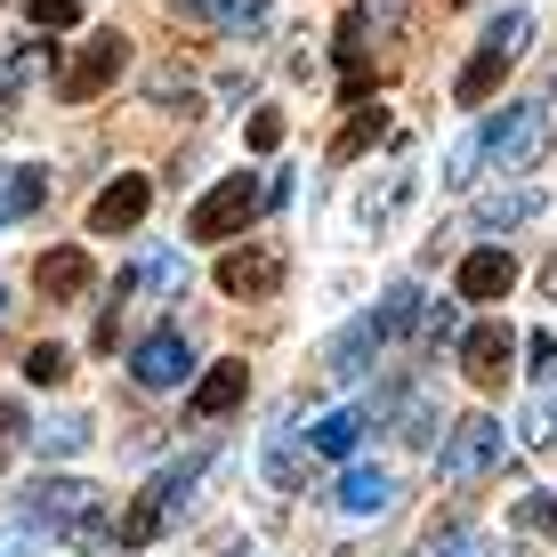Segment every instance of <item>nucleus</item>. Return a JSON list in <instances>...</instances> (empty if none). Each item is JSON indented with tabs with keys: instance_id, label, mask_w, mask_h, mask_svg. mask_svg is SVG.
Returning a JSON list of instances; mask_svg holds the SVG:
<instances>
[{
	"instance_id": "29",
	"label": "nucleus",
	"mask_w": 557,
	"mask_h": 557,
	"mask_svg": "<svg viewBox=\"0 0 557 557\" xmlns=\"http://www.w3.org/2000/svg\"><path fill=\"white\" fill-rule=\"evenodd\" d=\"M517 525L525 533H557V493H525V502H517Z\"/></svg>"
},
{
	"instance_id": "27",
	"label": "nucleus",
	"mask_w": 557,
	"mask_h": 557,
	"mask_svg": "<svg viewBox=\"0 0 557 557\" xmlns=\"http://www.w3.org/2000/svg\"><path fill=\"white\" fill-rule=\"evenodd\" d=\"M485 542H476V525H436L429 542H420V557H476Z\"/></svg>"
},
{
	"instance_id": "8",
	"label": "nucleus",
	"mask_w": 557,
	"mask_h": 557,
	"mask_svg": "<svg viewBox=\"0 0 557 557\" xmlns=\"http://www.w3.org/2000/svg\"><path fill=\"white\" fill-rule=\"evenodd\" d=\"M122 65H129V41H122V33H98V41H82V49H73V65L57 73V98L89 106L106 82H122Z\"/></svg>"
},
{
	"instance_id": "1",
	"label": "nucleus",
	"mask_w": 557,
	"mask_h": 557,
	"mask_svg": "<svg viewBox=\"0 0 557 557\" xmlns=\"http://www.w3.org/2000/svg\"><path fill=\"white\" fill-rule=\"evenodd\" d=\"M525 41H533V16H525V9H502V16H493V33L476 41L469 65H460V106H485L493 89L509 82V65L525 57Z\"/></svg>"
},
{
	"instance_id": "15",
	"label": "nucleus",
	"mask_w": 557,
	"mask_h": 557,
	"mask_svg": "<svg viewBox=\"0 0 557 557\" xmlns=\"http://www.w3.org/2000/svg\"><path fill=\"white\" fill-rule=\"evenodd\" d=\"M49 202V178L33 162H0V226H16V219H33V210Z\"/></svg>"
},
{
	"instance_id": "34",
	"label": "nucleus",
	"mask_w": 557,
	"mask_h": 557,
	"mask_svg": "<svg viewBox=\"0 0 557 557\" xmlns=\"http://www.w3.org/2000/svg\"><path fill=\"white\" fill-rule=\"evenodd\" d=\"M0 122H9V89H0Z\"/></svg>"
},
{
	"instance_id": "30",
	"label": "nucleus",
	"mask_w": 557,
	"mask_h": 557,
	"mask_svg": "<svg viewBox=\"0 0 557 557\" xmlns=\"http://www.w3.org/2000/svg\"><path fill=\"white\" fill-rule=\"evenodd\" d=\"M557 436V396H533V412H525V445H549Z\"/></svg>"
},
{
	"instance_id": "11",
	"label": "nucleus",
	"mask_w": 557,
	"mask_h": 557,
	"mask_svg": "<svg viewBox=\"0 0 557 557\" xmlns=\"http://www.w3.org/2000/svg\"><path fill=\"white\" fill-rule=\"evenodd\" d=\"M33 283H41V299L73 307V299H89V283H98V259H89L82 243H57V251H41V267H33Z\"/></svg>"
},
{
	"instance_id": "31",
	"label": "nucleus",
	"mask_w": 557,
	"mask_h": 557,
	"mask_svg": "<svg viewBox=\"0 0 557 557\" xmlns=\"http://www.w3.org/2000/svg\"><path fill=\"white\" fill-rule=\"evenodd\" d=\"M525 356H533V372H542V380H557V339H549V332H533Z\"/></svg>"
},
{
	"instance_id": "28",
	"label": "nucleus",
	"mask_w": 557,
	"mask_h": 557,
	"mask_svg": "<svg viewBox=\"0 0 557 557\" xmlns=\"http://www.w3.org/2000/svg\"><path fill=\"white\" fill-rule=\"evenodd\" d=\"M283 129H292V122H283L275 106H259V113H251V129H243V138H251V153H275V146H283Z\"/></svg>"
},
{
	"instance_id": "25",
	"label": "nucleus",
	"mask_w": 557,
	"mask_h": 557,
	"mask_svg": "<svg viewBox=\"0 0 557 557\" xmlns=\"http://www.w3.org/2000/svg\"><path fill=\"white\" fill-rule=\"evenodd\" d=\"M82 445H89V420H82V412L41 420V453H57V460H65V453H82Z\"/></svg>"
},
{
	"instance_id": "21",
	"label": "nucleus",
	"mask_w": 557,
	"mask_h": 557,
	"mask_svg": "<svg viewBox=\"0 0 557 557\" xmlns=\"http://www.w3.org/2000/svg\"><path fill=\"white\" fill-rule=\"evenodd\" d=\"M420 307H429V299H420L412 283H396V292L380 299V315H372V323H380V339H420Z\"/></svg>"
},
{
	"instance_id": "9",
	"label": "nucleus",
	"mask_w": 557,
	"mask_h": 557,
	"mask_svg": "<svg viewBox=\"0 0 557 557\" xmlns=\"http://www.w3.org/2000/svg\"><path fill=\"white\" fill-rule=\"evenodd\" d=\"M153 210V178H138V170H122V178L106 186L98 202H89V235H138Z\"/></svg>"
},
{
	"instance_id": "16",
	"label": "nucleus",
	"mask_w": 557,
	"mask_h": 557,
	"mask_svg": "<svg viewBox=\"0 0 557 557\" xmlns=\"http://www.w3.org/2000/svg\"><path fill=\"white\" fill-rule=\"evenodd\" d=\"M388 502H396L388 469H348V476H339V509H348V517H380Z\"/></svg>"
},
{
	"instance_id": "13",
	"label": "nucleus",
	"mask_w": 557,
	"mask_h": 557,
	"mask_svg": "<svg viewBox=\"0 0 557 557\" xmlns=\"http://www.w3.org/2000/svg\"><path fill=\"white\" fill-rule=\"evenodd\" d=\"M129 372H138V388H178V380L195 372V356H186L178 332H146L138 356H129Z\"/></svg>"
},
{
	"instance_id": "6",
	"label": "nucleus",
	"mask_w": 557,
	"mask_h": 557,
	"mask_svg": "<svg viewBox=\"0 0 557 557\" xmlns=\"http://www.w3.org/2000/svg\"><path fill=\"white\" fill-rule=\"evenodd\" d=\"M89 509H98V493H89L82 476H41V485L16 502V525L25 533H73Z\"/></svg>"
},
{
	"instance_id": "3",
	"label": "nucleus",
	"mask_w": 557,
	"mask_h": 557,
	"mask_svg": "<svg viewBox=\"0 0 557 557\" xmlns=\"http://www.w3.org/2000/svg\"><path fill=\"white\" fill-rule=\"evenodd\" d=\"M476 153L493 170H533L549 153V106H502V122L476 129Z\"/></svg>"
},
{
	"instance_id": "33",
	"label": "nucleus",
	"mask_w": 557,
	"mask_h": 557,
	"mask_svg": "<svg viewBox=\"0 0 557 557\" xmlns=\"http://www.w3.org/2000/svg\"><path fill=\"white\" fill-rule=\"evenodd\" d=\"M542 292H549V299H557V259H549V267H542Z\"/></svg>"
},
{
	"instance_id": "20",
	"label": "nucleus",
	"mask_w": 557,
	"mask_h": 557,
	"mask_svg": "<svg viewBox=\"0 0 557 557\" xmlns=\"http://www.w3.org/2000/svg\"><path fill=\"white\" fill-rule=\"evenodd\" d=\"M170 9H178V16H210L219 33H251L267 0H170Z\"/></svg>"
},
{
	"instance_id": "32",
	"label": "nucleus",
	"mask_w": 557,
	"mask_h": 557,
	"mask_svg": "<svg viewBox=\"0 0 557 557\" xmlns=\"http://www.w3.org/2000/svg\"><path fill=\"white\" fill-rule=\"evenodd\" d=\"M16 436H25V412H16L9 396H0V445H16Z\"/></svg>"
},
{
	"instance_id": "35",
	"label": "nucleus",
	"mask_w": 557,
	"mask_h": 557,
	"mask_svg": "<svg viewBox=\"0 0 557 557\" xmlns=\"http://www.w3.org/2000/svg\"><path fill=\"white\" fill-rule=\"evenodd\" d=\"M0 315H9V283H0Z\"/></svg>"
},
{
	"instance_id": "18",
	"label": "nucleus",
	"mask_w": 557,
	"mask_h": 557,
	"mask_svg": "<svg viewBox=\"0 0 557 557\" xmlns=\"http://www.w3.org/2000/svg\"><path fill=\"white\" fill-rule=\"evenodd\" d=\"M363 429H372V412H356V405H348V412H323V420H315V436H307V445H315L323 460H348V453L363 445Z\"/></svg>"
},
{
	"instance_id": "10",
	"label": "nucleus",
	"mask_w": 557,
	"mask_h": 557,
	"mask_svg": "<svg viewBox=\"0 0 557 557\" xmlns=\"http://www.w3.org/2000/svg\"><path fill=\"white\" fill-rule=\"evenodd\" d=\"M509 356H517V332H509L502 315H485V323H469V332H460V372H469L476 388L509 380Z\"/></svg>"
},
{
	"instance_id": "23",
	"label": "nucleus",
	"mask_w": 557,
	"mask_h": 557,
	"mask_svg": "<svg viewBox=\"0 0 557 557\" xmlns=\"http://www.w3.org/2000/svg\"><path fill=\"white\" fill-rule=\"evenodd\" d=\"M16 372H25V380H33V388H65V372H73V356H65V348H49V339H41V348H25V363H16Z\"/></svg>"
},
{
	"instance_id": "26",
	"label": "nucleus",
	"mask_w": 557,
	"mask_h": 557,
	"mask_svg": "<svg viewBox=\"0 0 557 557\" xmlns=\"http://www.w3.org/2000/svg\"><path fill=\"white\" fill-rule=\"evenodd\" d=\"M25 16H33V33H73L82 25V0H25Z\"/></svg>"
},
{
	"instance_id": "17",
	"label": "nucleus",
	"mask_w": 557,
	"mask_h": 557,
	"mask_svg": "<svg viewBox=\"0 0 557 557\" xmlns=\"http://www.w3.org/2000/svg\"><path fill=\"white\" fill-rule=\"evenodd\" d=\"M549 195L542 186H517V195H493L485 210H476V235H502V226H525V219H542Z\"/></svg>"
},
{
	"instance_id": "4",
	"label": "nucleus",
	"mask_w": 557,
	"mask_h": 557,
	"mask_svg": "<svg viewBox=\"0 0 557 557\" xmlns=\"http://www.w3.org/2000/svg\"><path fill=\"white\" fill-rule=\"evenodd\" d=\"M259 202H267V195H259V178H251V170H226V178L195 202L186 235H195V243H226V235H243V226H251V210H259Z\"/></svg>"
},
{
	"instance_id": "5",
	"label": "nucleus",
	"mask_w": 557,
	"mask_h": 557,
	"mask_svg": "<svg viewBox=\"0 0 557 557\" xmlns=\"http://www.w3.org/2000/svg\"><path fill=\"white\" fill-rule=\"evenodd\" d=\"M202 469H210V453H186V460H178V469H162V476H153V485L138 493V509H129V517H122V549H146V542H153V533H162V517H170V509H178V502H186V485H195V476H202Z\"/></svg>"
},
{
	"instance_id": "22",
	"label": "nucleus",
	"mask_w": 557,
	"mask_h": 557,
	"mask_svg": "<svg viewBox=\"0 0 557 557\" xmlns=\"http://www.w3.org/2000/svg\"><path fill=\"white\" fill-rule=\"evenodd\" d=\"M372 138H388V113H380V106H363V113H356V122H348V129H339V146H332V162H356V153H363V146H372Z\"/></svg>"
},
{
	"instance_id": "7",
	"label": "nucleus",
	"mask_w": 557,
	"mask_h": 557,
	"mask_svg": "<svg viewBox=\"0 0 557 557\" xmlns=\"http://www.w3.org/2000/svg\"><path fill=\"white\" fill-rule=\"evenodd\" d=\"M283 275H292L283 243H235V251L219 259V292H226V299H275Z\"/></svg>"
},
{
	"instance_id": "14",
	"label": "nucleus",
	"mask_w": 557,
	"mask_h": 557,
	"mask_svg": "<svg viewBox=\"0 0 557 557\" xmlns=\"http://www.w3.org/2000/svg\"><path fill=\"white\" fill-rule=\"evenodd\" d=\"M243 396H251V363H235V356L210 363V372L195 380V420H226Z\"/></svg>"
},
{
	"instance_id": "24",
	"label": "nucleus",
	"mask_w": 557,
	"mask_h": 557,
	"mask_svg": "<svg viewBox=\"0 0 557 557\" xmlns=\"http://www.w3.org/2000/svg\"><path fill=\"white\" fill-rule=\"evenodd\" d=\"M436 420H445V412H436V396H420V388H405V436H412L420 453H429V436H445V429H436Z\"/></svg>"
},
{
	"instance_id": "2",
	"label": "nucleus",
	"mask_w": 557,
	"mask_h": 557,
	"mask_svg": "<svg viewBox=\"0 0 557 557\" xmlns=\"http://www.w3.org/2000/svg\"><path fill=\"white\" fill-rule=\"evenodd\" d=\"M502 453H509L502 420H493V412H469V420H453V429H445L436 476H445V485H476V476H493V469H502Z\"/></svg>"
},
{
	"instance_id": "36",
	"label": "nucleus",
	"mask_w": 557,
	"mask_h": 557,
	"mask_svg": "<svg viewBox=\"0 0 557 557\" xmlns=\"http://www.w3.org/2000/svg\"><path fill=\"white\" fill-rule=\"evenodd\" d=\"M549 106H557V89H549Z\"/></svg>"
},
{
	"instance_id": "19",
	"label": "nucleus",
	"mask_w": 557,
	"mask_h": 557,
	"mask_svg": "<svg viewBox=\"0 0 557 557\" xmlns=\"http://www.w3.org/2000/svg\"><path fill=\"white\" fill-rule=\"evenodd\" d=\"M372 356H380V323H348V332L332 339V372H339V380L372 372Z\"/></svg>"
},
{
	"instance_id": "12",
	"label": "nucleus",
	"mask_w": 557,
	"mask_h": 557,
	"mask_svg": "<svg viewBox=\"0 0 557 557\" xmlns=\"http://www.w3.org/2000/svg\"><path fill=\"white\" fill-rule=\"evenodd\" d=\"M509 292H517V259L509 251H469V259H460V275H453V299H469V307H493Z\"/></svg>"
}]
</instances>
